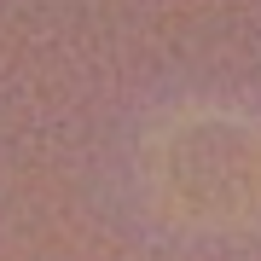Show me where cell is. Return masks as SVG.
I'll use <instances>...</instances> for the list:
<instances>
[{"label":"cell","instance_id":"6da1fadb","mask_svg":"<svg viewBox=\"0 0 261 261\" xmlns=\"http://www.w3.org/2000/svg\"><path fill=\"white\" fill-rule=\"evenodd\" d=\"M151 192L186 226H244L261 215V128L238 111H180L151 140Z\"/></svg>","mask_w":261,"mask_h":261}]
</instances>
